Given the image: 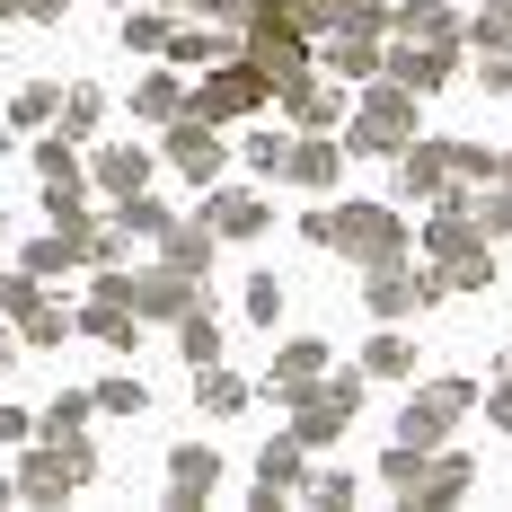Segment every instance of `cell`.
Listing matches in <instances>:
<instances>
[{"mask_svg": "<svg viewBox=\"0 0 512 512\" xmlns=\"http://www.w3.org/2000/svg\"><path fill=\"white\" fill-rule=\"evenodd\" d=\"M301 230H309V239H318V248H345V256H362V265H398V256H407V230H398V221H389V212H380V204L309 212Z\"/></svg>", "mask_w": 512, "mask_h": 512, "instance_id": "6da1fadb", "label": "cell"}, {"mask_svg": "<svg viewBox=\"0 0 512 512\" xmlns=\"http://www.w3.org/2000/svg\"><path fill=\"white\" fill-rule=\"evenodd\" d=\"M248 53H256V71H265V89H283V80H301V62H309V27L283 0H256L248 9Z\"/></svg>", "mask_w": 512, "mask_h": 512, "instance_id": "7a4b0ae2", "label": "cell"}, {"mask_svg": "<svg viewBox=\"0 0 512 512\" xmlns=\"http://www.w3.org/2000/svg\"><path fill=\"white\" fill-rule=\"evenodd\" d=\"M98 292H115L133 318H186L195 309V274H177V265H159V274H106Z\"/></svg>", "mask_w": 512, "mask_h": 512, "instance_id": "3957f363", "label": "cell"}, {"mask_svg": "<svg viewBox=\"0 0 512 512\" xmlns=\"http://www.w3.org/2000/svg\"><path fill=\"white\" fill-rule=\"evenodd\" d=\"M80 477H98V451H89L80 433H62L53 451H36V460L18 468V495H27V504H53V495H62V486H80Z\"/></svg>", "mask_w": 512, "mask_h": 512, "instance_id": "277c9868", "label": "cell"}, {"mask_svg": "<svg viewBox=\"0 0 512 512\" xmlns=\"http://www.w3.org/2000/svg\"><path fill=\"white\" fill-rule=\"evenodd\" d=\"M186 106H195L204 124H230V115L265 106V71H256V62H230V71H221V80H204V89H195Z\"/></svg>", "mask_w": 512, "mask_h": 512, "instance_id": "5b68a950", "label": "cell"}, {"mask_svg": "<svg viewBox=\"0 0 512 512\" xmlns=\"http://www.w3.org/2000/svg\"><path fill=\"white\" fill-rule=\"evenodd\" d=\"M168 159H177L195 186H212L221 159H230V151H221V124H204V115H168Z\"/></svg>", "mask_w": 512, "mask_h": 512, "instance_id": "8992f818", "label": "cell"}, {"mask_svg": "<svg viewBox=\"0 0 512 512\" xmlns=\"http://www.w3.org/2000/svg\"><path fill=\"white\" fill-rule=\"evenodd\" d=\"M407 115H415V89H398V80H389V89H371V106L354 115V142H362V151H398Z\"/></svg>", "mask_w": 512, "mask_h": 512, "instance_id": "52a82bcc", "label": "cell"}, {"mask_svg": "<svg viewBox=\"0 0 512 512\" xmlns=\"http://www.w3.org/2000/svg\"><path fill=\"white\" fill-rule=\"evenodd\" d=\"M371 318H407V309L433 301V274H407V265H371Z\"/></svg>", "mask_w": 512, "mask_h": 512, "instance_id": "ba28073f", "label": "cell"}, {"mask_svg": "<svg viewBox=\"0 0 512 512\" xmlns=\"http://www.w3.org/2000/svg\"><path fill=\"white\" fill-rule=\"evenodd\" d=\"M389 80H398V89H415V98H424V89H442V80H451V45H398L389 53Z\"/></svg>", "mask_w": 512, "mask_h": 512, "instance_id": "9c48e42d", "label": "cell"}, {"mask_svg": "<svg viewBox=\"0 0 512 512\" xmlns=\"http://www.w3.org/2000/svg\"><path fill=\"white\" fill-rule=\"evenodd\" d=\"M460 407H468V389H460V380H442V389H424V398L407 407V424H398V433H407L415 451H424V442H442V424H451Z\"/></svg>", "mask_w": 512, "mask_h": 512, "instance_id": "30bf717a", "label": "cell"}, {"mask_svg": "<svg viewBox=\"0 0 512 512\" xmlns=\"http://www.w3.org/2000/svg\"><path fill=\"white\" fill-rule=\"evenodd\" d=\"M212 486H221V460H212L204 442H186V451L168 460V504H204Z\"/></svg>", "mask_w": 512, "mask_h": 512, "instance_id": "8fae6325", "label": "cell"}, {"mask_svg": "<svg viewBox=\"0 0 512 512\" xmlns=\"http://www.w3.org/2000/svg\"><path fill=\"white\" fill-rule=\"evenodd\" d=\"M36 168H45V204H53V212L80 204V142H62V133H53L45 151H36Z\"/></svg>", "mask_w": 512, "mask_h": 512, "instance_id": "7c38bea8", "label": "cell"}, {"mask_svg": "<svg viewBox=\"0 0 512 512\" xmlns=\"http://www.w3.org/2000/svg\"><path fill=\"white\" fill-rule=\"evenodd\" d=\"M318 371H327V345H283V354H274V380H265V389H274V398L292 407V398H301Z\"/></svg>", "mask_w": 512, "mask_h": 512, "instance_id": "4fadbf2b", "label": "cell"}, {"mask_svg": "<svg viewBox=\"0 0 512 512\" xmlns=\"http://www.w3.org/2000/svg\"><path fill=\"white\" fill-rule=\"evenodd\" d=\"M398 186H407V195H451V151H442V142L407 151L398 159Z\"/></svg>", "mask_w": 512, "mask_h": 512, "instance_id": "5bb4252c", "label": "cell"}, {"mask_svg": "<svg viewBox=\"0 0 512 512\" xmlns=\"http://www.w3.org/2000/svg\"><path fill=\"white\" fill-rule=\"evenodd\" d=\"M274 98L292 106V124H336V115H345V98H336V89H318V80H283V89H274Z\"/></svg>", "mask_w": 512, "mask_h": 512, "instance_id": "9a60e30c", "label": "cell"}, {"mask_svg": "<svg viewBox=\"0 0 512 512\" xmlns=\"http://www.w3.org/2000/svg\"><path fill=\"white\" fill-rule=\"evenodd\" d=\"M204 221H212V239H256V230H265V204H256V195H212Z\"/></svg>", "mask_w": 512, "mask_h": 512, "instance_id": "2e32d148", "label": "cell"}, {"mask_svg": "<svg viewBox=\"0 0 512 512\" xmlns=\"http://www.w3.org/2000/svg\"><path fill=\"white\" fill-rule=\"evenodd\" d=\"M301 486V442H265V460H256V495L274 504V495H292Z\"/></svg>", "mask_w": 512, "mask_h": 512, "instance_id": "e0dca14e", "label": "cell"}, {"mask_svg": "<svg viewBox=\"0 0 512 512\" xmlns=\"http://www.w3.org/2000/svg\"><path fill=\"white\" fill-rule=\"evenodd\" d=\"M142 177H151V151H98V186L124 204V195H142Z\"/></svg>", "mask_w": 512, "mask_h": 512, "instance_id": "ac0fdd59", "label": "cell"}, {"mask_svg": "<svg viewBox=\"0 0 512 512\" xmlns=\"http://www.w3.org/2000/svg\"><path fill=\"white\" fill-rule=\"evenodd\" d=\"M336 168H345L336 142H292V159H283V177H292V186H327Z\"/></svg>", "mask_w": 512, "mask_h": 512, "instance_id": "d6986e66", "label": "cell"}, {"mask_svg": "<svg viewBox=\"0 0 512 512\" xmlns=\"http://www.w3.org/2000/svg\"><path fill=\"white\" fill-rule=\"evenodd\" d=\"M195 398H204L212 415H239V407H248V380L221 371V362H204V371H195Z\"/></svg>", "mask_w": 512, "mask_h": 512, "instance_id": "ffe728a7", "label": "cell"}, {"mask_svg": "<svg viewBox=\"0 0 512 512\" xmlns=\"http://www.w3.org/2000/svg\"><path fill=\"white\" fill-rule=\"evenodd\" d=\"M407 495H415V504H451V495H468V460H433V468H415Z\"/></svg>", "mask_w": 512, "mask_h": 512, "instance_id": "44dd1931", "label": "cell"}, {"mask_svg": "<svg viewBox=\"0 0 512 512\" xmlns=\"http://www.w3.org/2000/svg\"><path fill=\"white\" fill-rule=\"evenodd\" d=\"M398 36H415V45H451V9H442V0H407V9H398Z\"/></svg>", "mask_w": 512, "mask_h": 512, "instance_id": "7402d4cb", "label": "cell"}, {"mask_svg": "<svg viewBox=\"0 0 512 512\" xmlns=\"http://www.w3.org/2000/svg\"><path fill=\"white\" fill-rule=\"evenodd\" d=\"M177 345H186V362L204 371V362H221V327H212L204 309H186V318H177Z\"/></svg>", "mask_w": 512, "mask_h": 512, "instance_id": "603a6c76", "label": "cell"}, {"mask_svg": "<svg viewBox=\"0 0 512 512\" xmlns=\"http://www.w3.org/2000/svg\"><path fill=\"white\" fill-rule=\"evenodd\" d=\"M168 53H177V62H230V36H212V27H168Z\"/></svg>", "mask_w": 512, "mask_h": 512, "instance_id": "cb8c5ba5", "label": "cell"}, {"mask_svg": "<svg viewBox=\"0 0 512 512\" xmlns=\"http://www.w3.org/2000/svg\"><path fill=\"white\" fill-rule=\"evenodd\" d=\"M159 239H168V265L177 274H204L212 265V230H159Z\"/></svg>", "mask_w": 512, "mask_h": 512, "instance_id": "d4e9b609", "label": "cell"}, {"mask_svg": "<svg viewBox=\"0 0 512 512\" xmlns=\"http://www.w3.org/2000/svg\"><path fill=\"white\" fill-rule=\"evenodd\" d=\"M18 336H27V345H62V309L27 292V301H18Z\"/></svg>", "mask_w": 512, "mask_h": 512, "instance_id": "484cf974", "label": "cell"}, {"mask_svg": "<svg viewBox=\"0 0 512 512\" xmlns=\"http://www.w3.org/2000/svg\"><path fill=\"white\" fill-rule=\"evenodd\" d=\"M362 371H380V380H407V371H415V345H407V336H371Z\"/></svg>", "mask_w": 512, "mask_h": 512, "instance_id": "4316f807", "label": "cell"}, {"mask_svg": "<svg viewBox=\"0 0 512 512\" xmlns=\"http://www.w3.org/2000/svg\"><path fill=\"white\" fill-rule=\"evenodd\" d=\"M133 106H142L151 124H168V115H186V89H177V80H142V89H133Z\"/></svg>", "mask_w": 512, "mask_h": 512, "instance_id": "83f0119b", "label": "cell"}, {"mask_svg": "<svg viewBox=\"0 0 512 512\" xmlns=\"http://www.w3.org/2000/svg\"><path fill=\"white\" fill-rule=\"evenodd\" d=\"M301 495H309V504H354V468H345V477L318 468V477H301Z\"/></svg>", "mask_w": 512, "mask_h": 512, "instance_id": "f1b7e54d", "label": "cell"}, {"mask_svg": "<svg viewBox=\"0 0 512 512\" xmlns=\"http://www.w3.org/2000/svg\"><path fill=\"white\" fill-rule=\"evenodd\" d=\"M89 124H98V89H71V98H62V142H80Z\"/></svg>", "mask_w": 512, "mask_h": 512, "instance_id": "f546056e", "label": "cell"}, {"mask_svg": "<svg viewBox=\"0 0 512 512\" xmlns=\"http://www.w3.org/2000/svg\"><path fill=\"white\" fill-rule=\"evenodd\" d=\"M89 407H106V415H142V380H98V398Z\"/></svg>", "mask_w": 512, "mask_h": 512, "instance_id": "4dcf8cb0", "label": "cell"}, {"mask_svg": "<svg viewBox=\"0 0 512 512\" xmlns=\"http://www.w3.org/2000/svg\"><path fill=\"white\" fill-rule=\"evenodd\" d=\"M283 159H292L283 133H256V142H248V168H256V177H283Z\"/></svg>", "mask_w": 512, "mask_h": 512, "instance_id": "1f68e13d", "label": "cell"}, {"mask_svg": "<svg viewBox=\"0 0 512 512\" xmlns=\"http://www.w3.org/2000/svg\"><path fill=\"white\" fill-rule=\"evenodd\" d=\"M442 151H451V177H460V186L495 177V151H468V142H442Z\"/></svg>", "mask_w": 512, "mask_h": 512, "instance_id": "d6a6232c", "label": "cell"}, {"mask_svg": "<svg viewBox=\"0 0 512 512\" xmlns=\"http://www.w3.org/2000/svg\"><path fill=\"white\" fill-rule=\"evenodd\" d=\"M89 424V398H53V415H45V442H62V433H80Z\"/></svg>", "mask_w": 512, "mask_h": 512, "instance_id": "836d02e7", "label": "cell"}, {"mask_svg": "<svg viewBox=\"0 0 512 512\" xmlns=\"http://www.w3.org/2000/svg\"><path fill=\"white\" fill-rule=\"evenodd\" d=\"M274 309H283V283L256 274V283H248V318H256V327H274Z\"/></svg>", "mask_w": 512, "mask_h": 512, "instance_id": "e575fe53", "label": "cell"}, {"mask_svg": "<svg viewBox=\"0 0 512 512\" xmlns=\"http://www.w3.org/2000/svg\"><path fill=\"white\" fill-rule=\"evenodd\" d=\"M415 468H424V451H415V442H398V451H389V460H380V477H389V486H398V495H407V486H415Z\"/></svg>", "mask_w": 512, "mask_h": 512, "instance_id": "d590c367", "label": "cell"}, {"mask_svg": "<svg viewBox=\"0 0 512 512\" xmlns=\"http://www.w3.org/2000/svg\"><path fill=\"white\" fill-rule=\"evenodd\" d=\"M477 45H512V0H486V18H477Z\"/></svg>", "mask_w": 512, "mask_h": 512, "instance_id": "8d00e7d4", "label": "cell"}, {"mask_svg": "<svg viewBox=\"0 0 512 512\" xmlns=\"http://www.w3.org/2000/svg\"><path fill=\"white\" fill-rule=\"evenodd\" d=\"M124 45H142V53H168V18H124Z\"/></svg>", "mask_w": 512, "mask_h": 512, "instance_id": "74e56055", "label": "cell"}, {"mask_svg": "<svg viewBox=\"0 0 512 512\" xmlns=\"http://www.w3.org/2000/svg\"><path fill=\"white\" fill-rule=\"evenodd\" d=\"M53 265H71V248H62V230H53V239H36V248H27V274H36V283H45Z\"/></svg>", "mask_w": 512, "mask_h": 512, "instance_id": "f35d334b", "label": "cell"}, {"mask_svg": "<svg viewBox=\"0 0 512 512\" xmlns=\"http://www.w3.org/2000/svg\"><path fill=\"white\" fill-rule=\"evenodd\" d=\"M477 230H495V239H512V195H495V204H477Z\"/></svg>", "mask_w": 512, "mask_h": 512, "instance_id": "ab89813d", "label": "cell"}, {"mask_svg": "<svg viewBox=\"0 0 512 512\" xmlns=\"http://www.w3.org/2000/svg\"><path fill=\"white\" fill-rule=\"evenodd\" d=\"M53 106H62V98H53V89H27V98H18V124H45Z\"/></svg>", "mask_w": 512, "mask_h": 512, "instance_id": "60d3db41", "label": "cell"}, {"mask_svg": "<svg viewBox=\"0 0 512 512\" xmlns=\"http://www.w3.org/2000/svg\"><path fill=\"white\" fill-rule=\"evenodd\" d=\"M177 9H195V18H204V9H212V18H248L256 0H177Z\"/></svg>", "mask_w": 512, "mask_h": 512, "instance_id": "b9f144b4", "label": "cell"}, {"mask_svg": "<svg viewBox=\"0 0 512 512\" xmlns=\"http://www.w3.org/2000/svg\"><path fill=\"white\" fill-rule=\"evenodd\" d=\"M27 292H36V274H0V309H18Z\"/></svg>", "mask_w": 512, "mask_h": 512, "instance_id": "7bdbcfd3", "label": "cell"}, {"mask_svg": "<svg viewBox=\"0 0 512 512\" xmlns=\"http://www.w3.org/2000/svg\"><path fill=\"white\" fill-rule=\"evenodd\" d=\"M27 433H36L27 415H18V407H0V442H27Z\"/></svg>", "mask_w": 512, "mask_h": 512, "instance_id": "ee69618b", "label": "cell"}, {"mask_svg": "<svg viewBox=\"0 0 512 512\" xmlns=\"http://www.w3.org/2000/svg\"><path fill=\"white\" fill-rule=\"evenodd\" d=\"M0 9H18V18H62V0H0Z\"/></svg>", "mask_w": 512, "mask_h": 512, "instance_id": "f6af8a7d", "label": "cell"}, {"mask_svg": "<svg viewBox=\"0 0 512 512\" xmlns=\"http://www.w3.org/2000/svg\"><path fill=\"white\" fill-rule=\"evenodd\" d=\"M9 362H18V345H9V336H0V371H9Z\"/></svg>", "mask_w": 512, "mask_h": 512, "instance_id": "bcb514c9", "label": "cell"}, {"mask_svg": "<svg viewBox=\"0 0 512 512\" xmlns=\"http://www.w3.org/2000/svg\"><path fill=\"white\" fill-rule=\"evenodd\" d=\"M9 504H18V486H0V512H9Z\"/></svg>", "mask_w": 512, "mask_h": 512, "instance_id": "7dc6e473", "label": "cell"}, {"mask_svg": "<svg viewBox=\"0 0 512 512\" xmlns=\"http://www.w3.org/2000/svg\"><path fill=\"white\" fill-rule=\"evenodd\" d=\"M504 389H512V354H504Z\"/></svg>", "mask_w": 512, "mask_h": 512, "instance_id": "c3c4849f", "label": "cell"}, {"mask_svg": "<svg viewBox=\"0 0 512 512\" xmlns=\"http://www.w3.org/2000/svg\"><path fill=\"white\" fill-rule=\"evenodd\" d=\"M0 151H9V124H0Z\"/></svg>", "mask_w": 512, "mask_h": 512, "instance_id": "681fc988", "label": "cell"}, {"mask_svg": "<svg viewBox=\"0 0 512 512\" xmlns=\"http://www.w3.org/2000/svg\"><path fill=\"white\" fill-rule=\"evenodd\" d=\"M504 177H512V159H504Z\"/></svg>", "mask_w": 512, "mask_h": 512, "instance_id": "f907efd6", "label": "cell"}]
</instances>
